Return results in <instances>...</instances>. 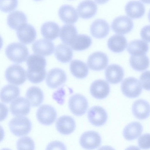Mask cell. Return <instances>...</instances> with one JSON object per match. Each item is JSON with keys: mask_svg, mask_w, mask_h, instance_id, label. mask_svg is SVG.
Returning <instances> with one entry per match:
<instances>
[{"mask_svg": "<svg viewBox=\"0 0 150 150\" xmlns=\"http://www.w3.org/2000/svg\"><path fill=\"white\" fill-rule=\"evenodd\" d=\"M27 64V75L30 82L37 83L44 80L46 75L45 67L47 64L44 57L36 54H32L28 57Z\"/></svg>", "mask_w": 150, "mask_h": 150, "instance_id": "6da1fadb", "label": "cell"}, {"mask_svg": "<svg viewBox=\"0 0 150 150\" xmlns=\"http://www.w3.org/2000/svg\"><path fill=\"white\" fill-rule=\"evenodd\" d=\"M5 53L10 60L17 63L25 62L29 55L27 47L18 42L12 43L8 45L6 49Z\"/></svg>", "mask_w": 150, "mask_h": 150, "instance_id": "7a4b0ae2", "label": "cell"}, {"mask_svg": "<svg viewBox=\"0 0 150 150\" xmlns=\"http://www.w3.org/2000/svg\"><path fill=\"white\" fill-rule=\"evenodd\" d=\"M8 125L11 132L18 137L27 134L32 128L30 120L27 117L23 116L13 118L9 122Z\"/></svg>", "mask_w": 150, "mask_h": 150, "instance_id": "3957f363", "label": "cell"}, {"mask_svg": "<svg viewBox=\"0 0 150 150\" xmlns=\"http://www.w3.org/2000/svg\"><path fill=\"white\" fill-rule=\"evenodd\" d=\"M121 88L123 94L130 98L138 97L142 91L140 82L137 79L133 77L125 79L122 83Z\"/></svg>", "mask_w": 150, "mask_h": 150, "instance_id": "277c9868", "label": "cell"}, {"mask_svg": "<svg viewBox=\"0 0 150 150\" xmlns=\"http://www.w3.org/2000/svg\"><path fill=\"white\" fill-rule=\"evenodd\" d=\"M5 76L9 83L17 85L23 84L26 80L25 70L17 64H13L8 67L6 71Z\"/></svg>", "mask_w": 150, "mask_h": 150, "instance_id": "5b68a950", "label": "cell"}, {"mask_svg": "<svg viewBox=\"0 0 150 150\" xmlns=\"http://www.w3.org/2000/svg\"><path fill=\"white\" fill-rule=\"evenodd\" d=\"M69 108L74 115L81 116L86 112L88 103L86 98L82 95L76 94L70 98L69 102Z\"/></svg>", "mask_w": 150, "mask_h": 150, "instance_id": "8992f818", "label": "cell"}, {"mask_svg": "<svg viewBox=\"0 0 150 150\" xmlns=\"http://www.w3.org/2000/svg\"><path fill=\"white\" fill-rule=\"evenodd\" d=\"M37 118L41 124L49 125L56 120L57 117V112L54 108L49 105H44L38 109Z\"/></svg>", "mask_w": 150, "mask_h": 150, "instance_id": "52a82bcc", "label": "cell"}, {"mask_svg": "<svg viewBox=\"0 0 150 150\" xmlns=\"http://www.w3.org/2000/svg\"><path fill=\"white\" fill-rule=\"evenodd\" d=\"M101 142L99 134L94 131H88L83 133L79 139V143L83 148L87 149H96L99 146Z\"/></svg>", "mask_w": 150, "mask_h": 150, "instance_id": "ba28073f", "label": "cell"}, {"mask_svg": "<svg viewBox=\"0 0 150 150\" xmlns=\"http://www.w3.org/2000/svg\"><path fill=\"white\" fill-rule=\"evenodd\" d=\"M108 62V59L106 54L101 52H97L89 56L87 64L91 69L99 71L105 69Z\"/></svg>", "mask_w": 150, "mask_h": 150, "instance_id": "9c48e42d", "label": "cell"}, {"mask_svg": "<svg viewBox=\"0 0 150 150\" xmlns=\"http://www.w3.org/2000/svg\"><path fill=\"white\" fill-rule=\"evenodd\" d=\"M67 75L62 69L55 68L50 70L47 74L46 83L48 87L56 88L63 84L67 80Z\"/></svg>", "mask_w": 150, "mask_h": 150, "instance_id": "30bf717a", "label": "cell"}, {"mask_svg": "<svg viewBox=\"0 0 150 150\" xmlns=\"http://www.w3.org/2000/svg\"><path fill=\"white\" fill-rule=\"evenodd\" d=\"M132 20L126 16H121L116 18L112 21L111 28L115 33L125 34L131 31L133 28Z\"/></svg>", "mask_w": 150, "mask_h": 150, "instance_id": "8fae6325", "label": "cell"}, {"mask_svg": "<svg viewBox=\"0 0 150 150\" xmlns=\"http://www.w3.org/2000/svg\"><path fill=\"white\" fill-rule=\"evenodd\" d=\"M88 117L90 122L96 126H100L106 122L108 114L105 110L99 106H94L88 110Z\"/></svg>", "mask_w": 150, "mask_h": 150, "instance_id": "7c38bea8", "label": "cell"}, {"mask_svg": "<svg viewBox=\"0 0 150 150\" xmlns=\"http://www.w3.org/2000/svg\"><path fill=\"white\" fill-rule=\"evenodd\" d=\"M16 33L20 42L25 44L33 42L36 36V31L34 27L26 23L19 27L17 30Z\"/></svg>", "mask_w": 150, "mask_h": 150, "instance_id": "4fadbf2b", "label": "cell"}, {"mask_svg": "<svg viewBox=\"0 0 150 150\" xmlns=\"http://www.w3.org/2000/svg\"><path fill=\"white\" fill-rule=\"evenodd\" d=\"M110 91V86L108 83L103 80H96L91 84L90 92L91 95L96 98L102 99L106 98Z\"/></svg>", "mask_w": 150, "mask_h": 150, "instance_id": "5bb4252c", "label": "cell"}, {"mask_svg": "<svg viewBox=\"0 0 150 150\" xmlns=\"http://www.w3.org/2000/svg\"><path fill=\"white\" fill-rule=\"evenodd\" d=\"M10 110L11 113L14 116L26 115L30 111V104L25 98L19 97L11 103Z\"/></svg>", "mask_w": 150, "mask_h": 150, "instance_id": "9a60e30c", "label": "cell"}, {"mask_svg": "<svg viewBox=\"0 0 150 150\" xmlns=\"http://www.w3.org/2000/svg\"><path fill=\"white\" fill-rule=\"evenodd\" d=\"M56 127L58 131L64 135H69L72 133L76 128V123L73 118L67 115H64L57 119Z\"/></svg>", "mask_w": 150, "mask_h": 150, "instance_id": "2e32d148", "label": "cell"}, {"mask_svg": "<svg viewBox=\"0 0 150 150\" xmlns=\"http://www.w3.org/2000/svg\"><path fill=\"white\" fill-rule=\"evenodd\" d=\"M33 52L36 54L44 56L51 54L54 50V45L51 41L41 39L35 41L32 45Z\"/></svg>", "mask_w": 150, "mask_h": 150, "instance_id": "e0dca14e", "label": "cell"}, {"mask_svg": "<svg viewBox=\"0 0 150 150\" xmlns=\"http://www.w3.org/2000/svg\"><path fill=\"white\" fill-rule=\"evenodd\" d=\"M97 10V6L92 0H85L78 5L77 11L79 16L81 18L87 19L93 17Z\"/></svg>", "mask_w": 150, "mask_h": 150, "instance_id": "ac0fdd59", "label": "cell"}, {"mask_svg": "<svg viewBox=\"0 0 150 150\" xmlns=\"http://www.w3.org/2000/svg\"><path fill=\"white\" fill-rule=\"evenodd\" d=\"M90 30L93 36L96 38L101 39L105 38L108 34L110 26L105 20L98 19L92 23Z\"/></svg>", "mask_w": 150, "mask_h": 150, "instance_id": "d6986e66", "label": "cell"}, {"mask_svg": "<svg viewBox=\"0 0 150 150\" xmlns=\"http://www.w3.org/2000/svg\"><path fill=\"white\" fill-rule=\"evenodd\" d=\"M124 74L123 69L116 64L109 65L105 72L106 80L110 83L116 84L121 82L123 79Z\"/></svg>", "mask_w": 150, "mask_h": 150, "instance_id": "ffe728a7", "label": "cell"}, {"mask_svg": "<svg viewBox=\"0 0 150 150\" xmlns=\"http://www.w3.org/2000/svg\"><path fill=\"white\" fill-rule=\"evenodd\" d=\"M132 111L133 114L137 118L141 120L146 119L149 115V104L144 100H137L133 103Z\"/></svg>", "mask_w": 150, "mask_h": 150, "instance_id": "44dd1931", "label": "cell"}, {"mask_svg": "<svg viewBox=\"0 0 150 150\" xmlns=\"http://www.w3.org/2000/svg\"><path fill=\"white\" fill-rule=\"evenodd\" d=\"M58 14L62 21L66 23H74L78 19L76 10L70 5H65L61 6L59 9Z\"/></svg>", "mask_w": 150, "mask_h": 150, "instance_id": "7402d4cb", "label": "cell"}, {"mask_svg": "<svg viewBox=\"0 0 150 150\" xmlns=\"http://www.w3.org/2000/svg\"><path fill=\"white\" fill-rule=\"evenodd\" d=\"M125 11L127 15L132 19L141 18L144 15L145 8L144 4L137 1L129 2L125 7Z\"/></svg>", "mask_w": 150, "mask_h": 150, "instance_id": "603a6c76", "label": "cell"}, {"mask_svg": "<svg viewBox=\"0 0 150 150\" xmlns=\"http://www.w3.org/2000/svg\"><path fill=\"white\" fill-rule=\"evenodd\" d=\"M76 27L70 24H66L62 26L60 31V38L64 44L70 46L78 35Z\"/></svg>", "mask_w": 150, "mask_h": 150, "instance_id": "cb8c5ba5", "label": "cell"}, {"mask_svg": "<svg viewBox=\"0 0 150 150\" xmlns=\"http://www.w3.org/2000/svg\"><path fill=\"white\" fill-rule=\"evenodd\" d=\"M108 48L115 53L122 52L125 50L127 45V41L123 35H114L108 39Z\"/></svg>", "mask_w": 150, "mask_h": 150, "instance_id": "d4e9b609", "label": "cell"}, {"mask_svg": "<svg viewBox=\"0 0 150 150\" xmlns=\"http://www.w3.org/2000/svg\"><path fill=\"white\" fill-rule=\"evenodd\" d=\"M143 130L141 124L137 122H133L127 125L123 132L125 138L128 141L135 139L141 134Z\"/></svg>", "mask_w": 150, "mask_h": 150, "instance_id": "484cf974", "label": "cell"}, {"mask_svg": "<svg viewBox=\"0 0 150 150\" xmlns=\"http://www.w3.org/2000/svg\"><path fill=\"white\" fill-rule=\"evenodd\" d=\"M148 50V44L145 41L140 40L131 41L127 48V51L130 54L136 56L145 55Z\"/></svg>", "mask_w": 150, "mask_h": 150, "instance_id": "4316f807", "label": "cell"}, {"mask_svg": "<svg viewBox=\"0 0 150 150\" xmlns=\"http://www.w3.org/2000/svg\"><path fill=\"white\" fill-rule=\"evenodd\" d=\"M20 90L17 86L8 84L0 91V99L4 103H8L15 99L20 95Z\"/></svg>", "mask_w": 150, "mask_h": 150, "instance_id": "83f0119b", "label": "cell"}, {"mask_svg": "<svg viewBox=\"0 0 150 150\" xmlns=\"http://www.w3.org/2000/svg\"><path fill=\"white\" fill-rule=\"evenodd\" d=\"M26 97L32 106L40 105L43 101L44 95L39 88L33 86L29 88L26 92Z\"/></svg>", "mask_w": 150, "mask_h": 150, "instance_id": "f1b7e54d", "label": "cell"}, {"mask_svg": "<svg viewBox=\"0 0 150 150\" xmlns=\"http://www.w3.org/2000/svg\"><path fill=\"white\" fill-rule=\"evenodd\" d=\"M27 18L22 12L16 11L9 13L7 18V22L11 28L17 30L22 24L26 23Z\"/></svg>", "mask_w": 150, "mask_h": 150, "instance_id": "f546056e", "label": "cell"}, {"mask_svg": "<svg viewBox=\"0 0 150 150\" xmlns=\"http://www.w3.org/2000/svg\"><path fill=\"white\" fill-rule=\"evenodd\" d=\"M41 30V34L44 38L50 40H53L59 36V27L56 23L49 21L42 24Z\"/></svg>", "mask_w": 150, "mask_h": 150, "instance_id": "4dcf8cb0", "label": "cell"}, {"mask_svg": "<svg viewBox=\"0 0 150 150\" xmlns=\"http://www.w3.org/2000/svg\"><path fill=\"white\" fill-rule=\"evenodd\" d=\"M70 69L74 76L80 79L86 77L88 73V68L86 64L78 60H74L71 62Z\"/></svg>", "mask_w": 150, "mask_h": 150, "instance_id": "1f68e13d", "label": "cell"}, {"mask_svg": "<svg viewBox=\"0 0 150 150\" xmlns=\"http://www.w3.org/2000/svg\"><path fill=\"white\" fill-rule=\"evenodd\" d=\"M55 54L57 59L59 61L63 63H67L71 60L73 52L68 46L61 44L56 47Z\"/></svg>", "mask_w": 150, "mask_h": 150, "instance_id": "d6a6232c", "label": "cell"}, {"mask_svg": "<svg viewBox=\"0 0 150 150\" xmlns=\"http://www.w3.org/2000/svg\"><path fill=\"white\" fill-rule=\"evenodd\" d=\"M92 43V39L88 36L79 35L76 37L70 46L74 50L82 51L88 49Z\"/></svg>", "mask_w": 150, "mask_h": 150, "instance_id": "836d02e7", "label": "cell"}, {"mask_svg": "<svg viewBox=\"0 0 150 150\" xmlns=\"http://www.w3.org/2000/svg\"><path fill=\"white\" fill-rule=\"evenodd\" d=\"M130 65L134 70L142 71L146 69L149 65V60L146 55L136 56L132 55L129 59Z\"/></svg>", "mask_w": 150, "mask_h": 150, "instance_id": "e575fe53", "label": "cell"}, {"mask_svg": "<svg viewBox=\"0 0 150 150\" xmlns=\"http://www.w3.org/2000/svg\"><path fill=\"white\" fill-rule=\"evenodd\" d=\"M16 145L18 150H33L35 147L33 141L28 136L24 137L19 139L17 141Z\"/></svg>", "mask_w": 150, "mask_h": 150, "instance_id": "d590c367", "label": "cell"}, {"mask_svg": "<svg viewBox=\"0 0 150 150\" xmlns=\"http://www.w3.org/2000/svg\"><path fill=\"white\" fill-rule=\"evenodd\" d=\"M18 0H0V10L5 13L14 10L18 5Z\"/></svg>", "mask_w": 150, "mask_h": 150, "instance_id": "8d00e7d4", "label": "cell"}, {"mask_svg": "<svg viewBox=\"0 0 150 150\" xmlns=\"http://www.w3.org/2000/svg\"><path fill=\"white\" fill-rule=\"evenodd\" d=\"M139 147L143 149H147L150 147V134L149 133L144 134L141 135L138 140Z\"/></svg>", "mask_w": 150, "mask_h": 150, "instance_id": "74e56055", "label": "cell"}, {"mask_svg": "<svg viewBox=\"0 0 150 150\" xmlns=\"http://www.w3.org/2000/svg\"><path fill=\"white\" fill-rule=\"evenodd\" d=\"M149 77V71H148L142 73L140 77V82L142 86L144 89L148 91L150 90Z\"/></svg>", "mask_w": 150, "mask_h": 150, "instance_id": "f35d334b", "label": "cell"}, {"mask_svg": "<svg viewBox=\"0 0 150 150\" xmlns=\"http://www.w3.org/2000/svg\"><path fill=\"white\" fill-rule=\"evenodd\" d=\"M46 149H66L65 145L61 142L58 141L52 142L48 144Z\"/></svg>", "mask_w": 150, "mask_h": 150, "instance_id": "ab89813d", "label": "cell"}, {"mask_svg": "<svg viewBox=\"0 0 150 150\" xmlns=\"http://www.w3.org/2000/svg\"><path fill=\"white\" fill-rule=\"evenodd\" d=\"M150 26L146 25L141 30L140 35L142 39L147 42H149Z\"/></svg>", "mask_w": 150, "mask_h": 150, "instance_id": "60d3db41", "label": "cell"}, {"mask_svg": "<svg viewBox=\"0 0 150 150\" xmlns=\"http://www.w3.org/2000/svg\"><path fill=\"white\" fill-rule=\"evenodd\" d=\"M8 113V109L4 104L0 103V122L5 120Z\"/></svg>", "mask_w": 150, "mask_h": 150, "instance_id": "b9f144b4", "label": "cell"}, {"mask_svg": "<svg viewBox=\"0 0 150 150\" xmlns=\"http://www.w3.org/2000/svg\"><path fill=\"white\" fill-rule=\"evenodd\" d=\"M4 137V130L2 127L0 125V142L2 141Z\"/></svg>", "mask_w": 150, "mask_h": 150, "instance_id": "7bdbcfd3", "label": "cell"}, {"mask_svg": "<svg viewBox=\"0 0 150 150\" xmlns=\"http://www.w3.org/2000/svg\"><path fill=\"white\" fill-rule=\"evenodd\" d=\"M109 0H95L96 2L99 4H103L107 2Z\"/></svg>", "mask_w": 150, "mask_h": 150, "instance_id": "ee69618b", "label": "cell"}, {"mask_svg": "<svg viewBox=\"0 0 150 150\" xmlns=\"http://www.w3.org/2000/svg\"><path fill=\"white\" fill-rule=\"evenodd\" d=\"M3 40L1 37L0 36V50L1 48L3 45Z\"/></svg>", "mask_w": 150, "mask_h": 150, "instance_id": "f6af8a7d", "label": "cell"}, {"mask_svg": "<svg viewBox=\"0 0 150 150\" xmlns=\"http://www.w3.org/2000/svg\"><path fill=\"white\" fill-rule=\"evenodd\" d=\"M146 4H149L150 3V0H140Z\"/></svg>", "mask_w": 150, "mask_h": 150, "instance_id": "bcb514c9", "label": "cell"}, {"mask_svg": "<svg viewBox=\"0 0 150 150\" xmlns=\"http://www.w3.org/2000/svg\"><path fill=\"white\" fill-rule=\"evenodd\" d=\"M35 0L38 1H40L41 0Z\"/></svg>", "mask_w": 150, "mask_h": 150, "instance_id": "7dc6e473", "label": "cell"}]
</instances>
